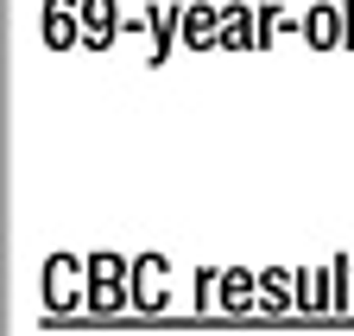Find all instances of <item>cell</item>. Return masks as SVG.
<instances>
[{
    "instance_id": "5b68a950",
    "label": "cell",
    "mask_w": 354,
    "mask_h": 336,
    "mask_svg": "<svg viewBox=\"0 0 354 336\" xmlns=\"http://www.w3.org/2000/svg\"><path fill=\"white\" fill-rule=\"evenodd\" d=\"M304 38H310V45H342V19L335 13H310L304 19Z\"/></svg>"
},
{
    "instance_id": "52a82bcc",
    "label": "cell",
    "mask_w": 354,
    "mask_h": 336,
    "mask_svg": "<svg viewBox=\"0 0 354 336\" xmlns=\"http://www.w3.org/2000/svg\"><path fill=\"white\" fill-rule=\"evenodd\" d=\"M221 45H253L247 38V13H221Z\"/></svg>"
},
{
    "instance_id": "6da1fadb",
    "label": "cell",
    "mask_w": 354,
    "mask_h": 336,
    "mask_svg": "<svg viewBox=\"0 0 354 336\" xmlns=\"http://www.w3.org/2000/svg\"><path fill=\"white\" fill-rule=\"evenodd\" d=\"M44 45H51V51L88 45V32L76 26V0H44Z\"/></svg>"
},
{
    "instance_id": "277c9868",
    "label": "cell",
    "mask_w": 354,
    "mask_h": 336,
    "mask_svg": "<svg viewBox=\"0 0 354 336\" xmlns=\"http://www.w3.org/2000/svg\"><path fill=\"white\" fill-rule=\"evenodd\" d=\"M82 19H88V45H108V26H114L108 0H82Z\"/></svg>"
},
{
    "instance_id": "8992f818",
    "label": "cell",
    "mask_w": 354,
    "mask_h": 336,
    "mask_svg": "<svg viewBox=\"0 0 354 336\" xmlns=\"http://www.w3.org/2000/svg\"><path fill=\"white\" fill-rule=\"evenodd\" d=\"M184 32H190V45H215L209 32H221V19H215L209 7H190V13H184Z\"/></svg>"
},
{
    "instance_id": "9c48e42d",
    "label": "cell",
    "mask_w": 354,
    "mask_h": 336,
    "mask_svg": "<svg viewBox=\"0 0 354 336\" xmlns=\"http://www.w3.org/2000/svg\"><path fill=\"white\" fill-rule=\"evenodd\" d=\"M221 285H228V292H221V305H247V299H253V292H247L253 279H247V273H228Z\"/></svg>"
},
{
    "instance_id": "3957f363",
    "label": "cell",
    "mask_w": 354,
    "mask_h": 336,
    "mask_svg": "<svg viewBox=\"0 0 354 336\" xmlns=\"http://www.w3.org/2000/svg\"><path fill=\"white\" fill-rule=\"evenodd\" d=\"M44 285H51V305H64V311L82 299V292H76V267H70V260H51V267H44Z\"/></svg>"
},
{
    "instance_id": "7a4b0ae2",
    "label": "cell",
    "mask_w": 354,
    "mask_h": 336,
    "mask_svg": "<svg viewBox=\"0 0 354 336\" xmlns=\"http://www.w3.org/2000/svg\"><path fill=\"white\" fill-rule=\"evenodd\" d=\"M88 273H95V305H127V285H120V260H108V254H95L88 260Z\"/></svg>"
},
{
    "instance_id": "ba28073f",
    "label": "cell",
    "mask_w": 354,
    "mask_h": 336,
    "mask_svg": "<svg viewBox=\"0 0 354 336\" xmlns=\"http://www.w3.org/2000/svg\"><path fill=\"white\" fill-rule=\"evenodd\" d=\"M297 285H304V305H317V311H329V279H323V273H317V279L304 273Z\"/></svg>"
},
{
    "instance_id": "30bf717a",
    "label": "cell",
    "mask_w": 354,
    "mask_h": 336,
    "mask_svg": "<svg viewBox=\"0 0 354 336\" xmlns=\"http://www.w3.org/2000/svg\"><path fill=\"white\" fill-rule=\"evenodd\" d=\"M259 299H266V305H285V273H272V279H259Z\"/></svg>"
}]
</instances>
